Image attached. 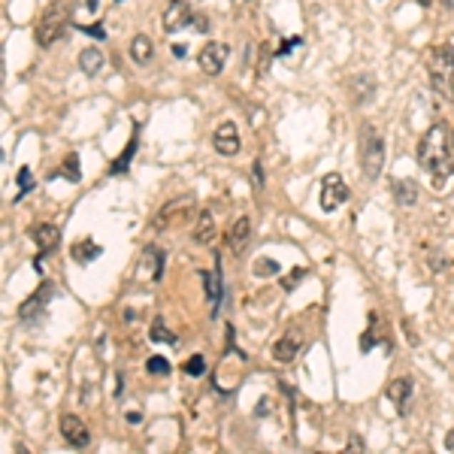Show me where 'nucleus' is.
Returning a JSON list of instances; mask_svg holds the SVG:
<instances>
[{
    "instance_id": "1",
    "label": "nucleus",
    "mask_w": 454,
    "mask_h": 454,
    "mask_svg": "<svg viewBox=\"0 0 454 454\" xmlns=\"http://www.w3.org/2000/svg\"><path fill=\"white\" fill-rule=\"evenodd\" d=\"M418 163L430 176L433 191L443 194L454 176V136L445 124H433L418 143Z\"/></svg>"
},
{
    "instance_id": "2",
    "label": "nucleus",
    "mask_w": 454,
    "mask_h": 454,
    "mask_svg": "<svg viewBox=\"0 0 454 454\" xmlns=\"http://www.w3.org/2000/svg\"><path fill=\"white\" fill-rule=\"evenodd\" d=\"M67 24H70V4L67 0H55V4H49L46 12L36 21V46L40 49H52L58 40H64L67 36Z\"/></svg>"
},
{
    "instance_id": "3",
    "label": "nucleus",
    "mask_w": 454,
    "mask_h": 454,
    "mask_svg": "<svg viewBox=\"0 0 454 454\" xmlns=\"http://www.w3.org/2000/svg\"><path fill=\"white\" fill-rule=\"evenodd\" d=\"M427 73H430V82L436 91L454 100V46L451 43L427 49Z\"/></svg>"
},
{
    "instance_id": "4",
    "label": "nucleus",
    "mask_w": 454,
    "mask_h": 454,
    "mask_svg": "<svg viewBox=\"0 0 454 454\" xmlns=\"http://www.w3.org/2000/svg\"><path fill=\"white\" fill-rule=\"evenodd\" d=\"M360 170L370 182H375L385 170V140L370 121L360 128Z\"/></svg>"
},
{
    "instance_id": "5",
    "label": "nucleus",
    "mask_w": 454,
    "mask_h": 454,
    "mask_svg": "<svg viewBox=\"0 0 454 454\" xmlns=\"http://www.w3.org/2000/svg\"><path fill=\"white\" fill-rule=\"evenodd\" d=\"M194 19H197V12L191 9L188 0H170L167 9H163L161 24H163V31H167V34H179L185 28H191Z\"/></svg>"
},
{
    "instance_id": "6",
    "label": "nucleus",
    "mask_w": 454,
    "mask_h": 454,
    "mask_svg": "<svg viewBox=\"0 0 454 454\" xmlns=\"http://www.w3.org/2000/svg\"><path fill=\"white\" fill-rule=\"evenodd\" d=\"M348 200V185L339 173H327L321 179V209L333 212Z\"/></svg>"
},
{
    "instance_id": "7",
    "label": "nucleus",
    "mask_w": 454,
    "mask_h": 454,
    "mask_svg": "<svg viewBox=\"0 0 454 454\" xmlns=\"http://www.w3.org/2000/svg\"><path fill=\"white\" fill-rule=\"evenodd\" d=\"M227 58H231V46L227 43H206L197 55V64L206 76H218L227 64Z\"/></svg>"
},
{
    "instance_id": "8",
    "label": "nucleus",
    "mask_w": 454,
    "mask_h": 454,
    "mask_svg": "<svg viewBox=\"0 0 454 454\" xmlns=\"http://www.w3.org/2000/svg\"><path fill=\"white\" fill-rule=\"evenodd\" d=\"M212 146L221 158H233L239 155V148H243V140H239V128L233 121H221L216 128V136H212Z\"/></svg>"
},
{
    "instance_id": "9",
    "label": "nucleus",
    "mask_w": 454,
    "mask_h": 454,
    "mask_svg": "<svg viewBox=\"0 0 454 454\" xmlns=\"http://www.w3.org/2000/svg\"><path fill=\"white\" fill-rule=\"evenodd\" d=\"M61 436H64V443L73 445V448H88L91 445V433H88V427L82 424V418H76V415H61Z\"/></svg>"
},
{
    "instance_id": "10",
    "label": "nucleus",
    "mask_w": 454,
    "mask_h": 454,
    "mask_svg": "<svg viewBox=\"0 0 454 454\" xmlns=\"http://www.w3.org/2000/svg\"><path fill=\"white\" fill-rule=\"evenodd\" d=\"M300 345H303V336L297 327H291L285 336L276 339V345H273V360L276 363H291L297 355H300Z\"/></svg>"
},
{
    "instance_id": "11",
    "label": "nucleus",
    "mask_w": 454,
    "mask_h": 454,
    "mask_svg": "<svg viewBox=\"0 0 454 454\" xmlns=\"http://www.w3.org/2000/svg\"><path fill=\"white\" fill-rule=\"evenodd\" d=\"M412 390H415L412 375H397V378H390V382H388L385 394H388V400L394 403V406H397L400 412H406L409 400H412Z\"/></svg>"
},
{
    "instance_id": "12",
    "label": "nucleus",
    "mask_w": 454,
    "mask_h": 454,
    "mask_svg": "<svg viewBox=\"0 0 454 454\" xmlns=\"http://www.w3.org/2000/svg\"><path fill=\"white\" fill-rule=\"evenodd\" d=\"M373 94H375V76H370V73L351 76V82H348V97H351V104L363 106L367 100H373Z\"/></svg>"
},
{
    "instance_id": "13",
    "label": "nucleus",
    "mask_w": 454,
    "mask_h": 454,
    "mask_svg": "<svg viewBox=\"0 0 454 454\" xmlns=\"http://www.w3.org/2000/svg\"><path fill=\"white\" fill-rule=\"evenodd\" d=\"M248 239H251V221L243 216V218L233 221L231 231H227V246H231L233 255H243L246 246H248Z\"/></svg>"
},
{
    "instance_id": "14",
    "label": "nucleus",
    "mask_w": 454,
    "mask_h": 454,
    "mask_svg": "<svg viewBox=\"0 0 454 454\" xmlns=\"http://www.w3.org/2000/svg\"><path fill=\"white\" fill-rule=\"evenodd\" d=\"M131 58H133V64H151V58H155V43L148 40L146 34H136L133 40H131Z\"/></svg>"
},
{
    "instance_id": "15",
    "label": "nucleus",
    "mask_w": 454,
    "mask_h": 454,
    "mask_svg": "<svg viewBox=\"0 0 454 454\" xmlns=\"http://www.w3.org/2000/svg\"><path fill=\"white\" fill-rule=\"evenodd\" d=\"M31 236H34L36 248H40L43 255H46V251H52V248L58 246V239H61V231H58L55 224H36Z\"/></svg>"
},
{
    "instance_id": "16",
    "label": "nucleus",
    "mask_w": 454,
    "mask_h": 454,
    "mask_svg": "<svg viewBox=\"0 0 454 454\" xmlns=\"http://www.w3.org/2000/svg\"><path fill=\"white\" fill-rule=\"evenodd\" d=\"M203 282H206V291H209L212 315H218V309H221V263L218 261H216V270L203 273Z\"/></svg>"
},
{
    "instance_id": "17",
    "label": "nucleus",
    "mask_w": 454,
    "mask_h": 454,
    "mask_svg": "<svg viewBox=\"0 0 454 454\" xmlns=\"http://www.w3.org/2000/svg\"><path fill=\"white\" fill-rule=\"evenodd\" d=\"M191 203H194L191 197H185V200H173V203H167V206L161 209V216H158V227H163L170 218H182V221H185L188 216H191Z\"/></svg>"
},
{
    "instance_id": "18",
    "label": "nucleus",
    "mask_w": 454,
    "mask_h": 454,
    "mask_svg": "<svg viewBox=\"0 0 454 454\" xmlns=\"http://www.w3.org/2000/svg\"><path fill=\"white\" fill-rule=\"evenodd\" d=\"M104 64H106V58H104V52H100V49H94V46L82 49V55H79V70H82L85 76H97L100 70H104Z\"/></svg>"
},
{
    "instance_id": "19",
    "label": "nucleus",
    "mask_w": 454,
    "mask_h": 454,
    "mask_svg": "<svg viewBox=\"0 0 454 454\" xmlns=\"http://www.w3.org/2000/svg\"><path fill=\"white\" fill-rule=\"evenodd\" d=\"M385 321H382V315H370V327H367V333H363V339H360V348L363 351H370L373 345H378V343H385Z\"/></svg>"
},
{
    "instance_id": "20",
    "label": "nucleus",
    "mask_w": 454,
    "mask_h": 454,
    "mask_svg": "<svg viewBox=\"0 0 454 454\" xmlns=\"http://www.w3.org/2000/svg\"><path fill=\"white\" fill-rule=\"evenodd\" d=\"M194 243H200V246H206V243H212V236H216V218H212V212L209 209H203L200 212V218H197V224H194Z\"/></svg>"
},
{
    "instance_id": "21",
    "label": "nucleus",
    "mask_w": 454,
    "mask_h": 454,
    "mask_svg": "<svg viewBox=\"0 0 454 454\" xmlns=\"http://www.w3.org/2000/svg\"><path fill=\"white\" fill-rule=\"evenodd\" d=\"M394 197L400 206H415V200H418V185H415V179H394Z\"/></svg>"
},
{
    "instance_id": "22",
    "label": "nucleus",
    "mask_w": 454,
    "mask_h": 454,
    "mask_svg": "<svg viewBox=\"0 0 454 454\" xmlns=\"http://www.w3.org/2000/svg\"><path fill=\"white\" fill-rule=\"evenodd\" d=\"M49 297H52V285L43 282L40 294H34L31 300H24V303H21V309H19V315H21V318H31L34 312H43V306H46V300H49Z\"/></svg>"
},
{
    "instance_id": "23",
    "label": "nucleus",
    "mask_w": 454,
    "mask_h": 454,
    "mask_svg": "<svg viewBox=\"0 0 454 454\" xmlns=\"http://www.w3.org/2000/svg\"><path fill=\"white\" fill-rule=\"evenodd\" d=\"M427 267H430L433 273H439V276H454V261L451 258H445L443 251H427Z\"/></svg>"
},
{
    "instance_id": "24",
    "label": "nucleus",
    "mask_w": 454,
    "mask_h": 454,
    "mask_svg": "<svg viewBox=\"0 0 454 454\" xmlns=\"http://www.w3.org/2000/svg\"><path fill=\"white\" fill-rule=\"evenodd\" d=\"M73 258L79 261V263L94 261V258H100V246L91 243V239H88V243H76V246H73Z\"/></svg>"
},
{
    "instance_id": "25",
    "label": "nucleus",
    "mask_w": 454,
    "mask_h": 454,
    "mask_svg": "<svg viewBox=\"0 0 454 454\" xmlns=\"http://www.w3.org/2000/svg\"><path fill=\"white\" fill-rule=\"evenodd\" d=\"M136 146H140V136H136V131H133V136H131V143H128V148L118 155V161H116V167H112V173H124V167L131 163V155L136 151Z\"/></svg>"
},
{
    "instance_id": "26",
    "label": "nucleus",
    "mask_w": 454,
    "mask_h": 454,
    "mask_svg": "<svg viewBox=\"0 0 454 454\" xmlns=\"http://www.w3.org/2000/svg\"><path fill=\"white\" fill-rule=\"evenodd\" d=\"M148 336H151V343H170V345L176 343V333H170L167 327H163V321H161V318H158L155 324H151V333H148Z\"/></svg>"
},
{
    "instance_id": "27",
    "label": "nucleus",
    "mask_w": 454,
    "mask_h": 454,
    "mask_svg": "<svg viewBox=\"0 0 454 454\" xmlns=\"http://www.w3.org/2000/svg\"><path fill=\"white\" fill-rule=\"evenodd\" d=\"M146 370L151 373V375H170V360L167 358H148L146 360Z\"/></svg>"
},
{
    "instance_id": "28",
    "label": "nucleus",
    "mask_w": 454,
    "mask_h": 454,
    "mask_svg": "<svg viewBox=\"0 0 454 454\" xmlns=\"http://www.w3.org/2000/svg\"><path fill=\"white\" fill-rule=\"evenodd\" d=\"M203 370H206V360H203V355H194L191 360L185 363V373H191V375H200Z\"/></svg>"
},
{
    "instance_id": "29",
    "label": "nucleus",
    "mask_w": 454,
    "mask_h": 454,
    "mask_svg": "<svg viewBox=\"0 0 454 454\" xmlns=\"http://www.w3.org/2000/svg\"><path fill=\"white\" fill-rule=\"evenodd\" d=\"M255 273H258V276H270V273H279V267H276L273 261L261 258V261H255Z\"/></svg>"
},
{
    "instance_id": "30",
    "label": "nucleus",
    "mask_w": 454,
    "mask_h": 454,
    "mask_svg": "<svg viewBox=\"0 0 454 454\" xmlns=\"http://www.w3.org/2000/svg\"><path fill=\"white\" fill-rule=\"evenodd\" d=\"M19 188H21V194H28L31 188H34V185H31V170H28V167H21V170H19Z\"/></svg>"
},
{
    "instance_id": "31",
    "label": "nucleus",
    "mask_w": 454,
    "mask_h": 454,
    "mask_svg": "<svg viewBox=\"0 0 454 454\" xmlns=\"http://www.w3.org/2000/svg\"><path fill=\"white\" fill-rule=\"evenodd\" d=\"M67 176H70V179H79V158H76V155L67 158Z\"/></svg>"
},
{
    "instance_id": "32",
    "label": "nucleus",
    "mask_w": 454,
    "mask_h": 454,
    "mask_svg": "<svg viewBox=\"0 0 454 454\" xmlns=\"http://www.w3.org/2000/svg\"><path fill=\"white\" fill-rule=\"evenodd\" d=\"M303 276H306V270H300V267H297V270H294V273L285 279V291H291V288H294V285L303 279Z\"/></svg>"
},
{
    "instance_id": "33",
    "label": "nucleus",
    "mask_w": 454,
    "mask_h": 454,
    "mask_svg": "<svg viewBox=\"0 0 454 454\" xmlns=\"http://www.w3.org/2000/svg\"><path fill=\"white\" fill-rule=\"evenodd\" d=\"M82 31H85V34H91L94 40H104V36H106V34H104V24H91V28H82Z\"/></svg>"
},
{
    "instance_id": "34",
    "label": "nucleus",
    "mask_w": 454,
    "mask_h": 454,
    "mask_svg": "<svg viewBox=\"0 0 454 454\" xmlns=\"http://www.w3.org/2000/svg\"><path fill=\"white\" fill-rule=\"evenodd\" d=\"M194 28H197V31H203V34L209 31V19L203 16V12H197V19H194Z\"/></svg>"
},
{
    "instance_id": "35",
    "label": "nucleus",
    "mask_w": 454,
    "mask_h": 454,
    "mask_svg": "<svg viewBox=\"0 0 454 454\" xmlns=\"http://www.w3.org/2000/svg\"><path fill=\"white\" fill-rule=\"evenodd\" d=\"M251 179H255V185H258V188L263 185V173H261V163H255V167H251Z\"/></svg>"
},
{
    "instance_id": "36",
    "label": "nucleus",
    "mask_w": 454,
    "mask_h": 454,
    "mask_svg": "<svg viewBox=\"0 0 454 454\" xmlns=\"http://www.w3.org/2000/svg\"><path fill=\"white\" fill-rule=\"evenodd\" d=\"M348 451H363V439L360 436H351L348 439Z\"/></svg>"
},
{
    "instance_id": "37",
    "label": "nucleus",
    "mask_w": 454,
    "mask_h": 454,
    "mask_svg": "<svg viewBox=\"0 0 454 454\" xmlns=\"http://www.w3.org/2000/svg\"><path fill=\"white\" fill-rule=\"evenodd\" d=\"M445 448H448V451H454V427L445 433Z\"/></svg>"
},
{
    "instance_id": "38",
    "label": "nucleus",
    "mask_w": 454,
    "mask_h": 454,
    "mask_svg": "<svg viewBox=\"0 0 454 454\" xmlns=\"http://www.w3.org/2000/svg\"><path fill=\"white\" fill-rule=\"evenodd\" d=\"M97 4H100V0H88V9L94 12V9H97Z\"/></svg>"
},
{
    "instance_id": "39",
    "label": "nucleus",
    "mask_w": 454,
    "mask_h": 454,
    "mask_svg": "<svg viewBox=\"0 0 454 454\" xmlns=\"http://www.w3.org/2000/svg\"><path fill=\"white\" fill-rule=\"evenodd\" d=\"M443 6H445V9H454V0H443Z\"/></svg>"
},
{
    "instance_id": "40",
    "label": "nucleus",
    "mask_w": 454,
    "mask_h": 454,
    "mask_svg": "<svg viewBox=\"0 0 454 454\" xmlns=\"http://www.w3.org/2000/svg\"><path fill=\"white\" fill-rule=\"evenodd\" d=\"M451 136H454V133H451Z\"/></svg>"
}]
</instances>
